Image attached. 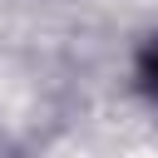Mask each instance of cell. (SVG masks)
Returning a JSON list of instances; mask_svg holds the SVG:
<instances>
[{
  "mask_svg": "<svg viewBox=\"0 0 158 158\" xmlns=\"http://www.w3.org/2000/svg\"><path fill=\"white\" fill-rule=\"evenodd\" d=\"M143 79H148V89H158V49L148 54V69H143Z\"/></svg>",
  "mask_w": 158,
  "mask_h": 158,
  "instance_id": "obj_1",
  "label": "cell"
}]
</instances>
